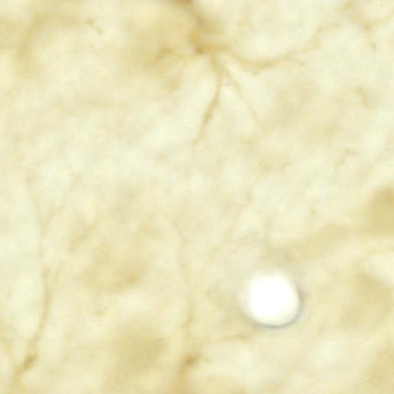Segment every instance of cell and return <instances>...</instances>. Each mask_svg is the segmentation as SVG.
Returning a JSON list of instances; mask_svg holds the SVG:
<instances>
[{
    "label": "cell",
    "mask_w": 394,
    "mask_h": 394,
    "mask_svg": "<svg viewBox=\"0 0 394 394\" xmlns=\"http://www.w3.org/2000/svg\"><path fill=\"white\" fill-rule=\"evenodd\" d=\"M389 214H393L392 194L383 193L375 201V212H373L375 220L379 223V226L384 225L387 228L390 224V217L393 219V216H389Z\"/></svg>",
    "instance_id": "cell-1"
}]
</instances>
